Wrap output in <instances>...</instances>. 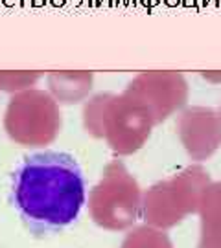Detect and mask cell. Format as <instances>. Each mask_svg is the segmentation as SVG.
Here are the masks:
<instances>
[{"instance_id":"cell-4","label":"cell","mask_w":221,"mask_h":248,"mask_svg":"<svg viewBox=\"0 0 221 248\" xmlns=\"http://www.w3.org/2000/svg\"><path fill=\"white\" fill-rule=\"evenodd\" d=\"M177 131L186 153L194 160L212 156L221 147V116L206 107H190L181 112Z\"/></svg>"},{"instance_id":"cell-1","label":"cell","mask_w":221,"mask_h":248,"mask_svg":"<svg viewBox=\"0 0 221 248\" xmlns=\"http://www.w3.org/2000/svg\"><path fill=\"white\" fill-rule=\"evenodd\" d=\"M13 201L32 230L68 226L85 204V180L78 162L55 151L28 156L13 178Z\"/></svg>"},{"instance_id":"cell-3","label":"cell","mask_w":221,"mask_h":248,"mask_svg":"<svg viewBox=\"0 0 221 248\" xmlns=\"http://www.w3.org/2000/svg\"><path fill=\"white\" fill-rule=\"evenodd\" d=\"M131 96L148 107L155 124H159L186 103L188 83L177 72L142 74L131 85Z\"/></svg>"},{"instance_id":"cell-7","label":"cell","mask_w":221,"mask_h":248,"mask_svg":"<svg viewBox=\"0 0 221 248\" xmlns=\"http://www.w3.org/2000/svg\"><path fill=\"white\" fill-rule=\"evenodd\" d=\"M220 116H221V108H220Z\"/></svg>"},{"instance_id":"cell-5","label":"cell","mask_w":221,"mask_h":248,"mask_svg":"<svg viewBox=\"0 0 221 248\" xmlns=\"http://www.w3.org/2000/svg\"><path fill=\"white\" fill-rule=\"evenodd\" d=\"M197 212L201 215L199 248H221V182H210Z\"/></svg>"},{"instance_id":"cell-6","label":"cell","mask_w":221,"mask_h":248,"mask_svg":"<svg viewBox=\"0 0 221 248\" xmlns=\"http://www.w3.org/2000/svg\"><path fill=\"white\" fill-rule=\"evenodd\" d=\"M203 78H204V79H208V81H221V76H216V78H214V76H208V74H203Z\"/></svg>"},{"instance_id":"cell-2","label":"cell","mask_w":221,"mask_h":248,"mask_svg":"<svg viewBox=\"0 0 221 248\" xmlns=\"http://www.w3.org/2000/svg\"><path fill=\"white\" fill-rule=\"evenodd\" d=\"M210 177L201 166H188L146 193V221L159 228H171L186 215L197 212Z\"/></svg>"}]
</instances>
